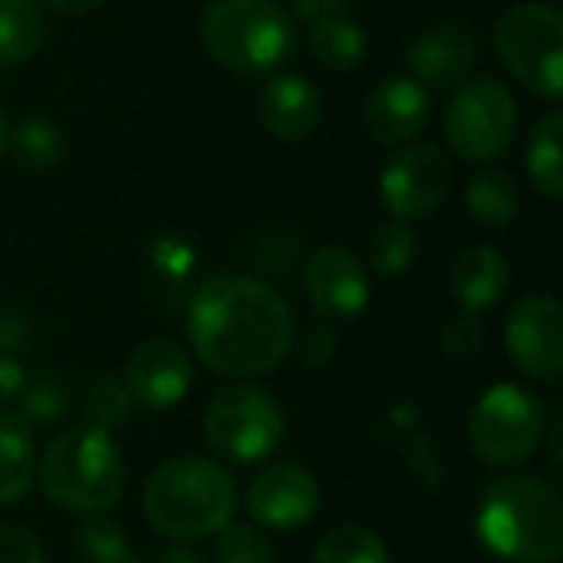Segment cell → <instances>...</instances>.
I'll list each match as a JSON object with an SVG mask.
<instances>
[{"mask_svg":"<svg viewBox=\"0 0 563 563\" xmlns=\"http://www.w3.org/2000/svg\"><path fill=\"white\" fill-rule=\"evenodd\" d=\"M185 330L195 356L231 379L277 369L297 343V323L284 297L247 274L208 277L188 303Z\"/></svg>","mask_w":563,"mask_h":563,"instance_id":"obj_1","label":"cell"},{"mask_svg":"<svg viewBox=\"0 0 563 563\" xmlns=\"http://www.w3.org/2000/svg\"><path fill=\"white\" fill-rule=\"evenodd\" d=\"M478 541L501 561L558 563L563 558V501L538 475L492 482L478 508Z\"/></svg>","mask_w":563,"mask_h":563,"instance_id":"obj_2","label":"cell"},{"mask_svg":"<svg viewBox=\"0 0 563 563\" xmlns=\"http://www.w3.org/2000/svg\"><path fill=\"white\" fill-rule=\"evenodd\" d=\"M142 508L162 538L201 541L231 525L238 488L224 465L201 455H185L152 472L142 492Z\"/></svg>","mask_w":563,"mask_h":563,"instance_id":"obj_3","label":"cell"},{"mask_svg":"<svg viewBox=\"0 0 563 563\" xmlns=\"http://www.w3.org/2000/svg\"><path fill=\"white\" fill-rule=\"evenodd\" d=\"M125 465L112 432L76 426L56 435L40 459V488L66 515H106L122 498Z\"/></svg>","mask_w":563,"mask_h":563,"instance_id":"obj_4","label":"cell"},{"mask_svg":"<svg viewBox=\"0 0 563 563\" xmlns=\"http://www.w3.org/2000/svg\"><path fill=\"white\" fill-rule=\"evenodd\" d=\"M205 49L234 73H274L294 46V16L277 0H218L201 20Z\"/></svg>","mask_w":563,"mask_h":563,"instance_id":"obj_5","label":"cell"},{"mask_svg":"<svg viewBox=\"0 0 563 563\" xmlns=\"http://www.w3.org/2000/svg\"><path fill=\"white\" fill-rule=\"evenodd\" d=\"M495 49L505 69L531 92L558 102L563 96V13L551 3H515L495 26Z\"/></svg>","mask_w":563,"mask_h":563,"instance_id":"obj_6","label":"cell"},{"mask_svg":"<svg viewBox=\"0 0 563 563\" xmlns=\"http://www.w3.org/2000/svg\"><path fill=\"white\" fill-rule=\"evenodd\" d=\"M284 412L261 386H228L205 412L208 449L231 465H261L284 442Z\"/></svg>","mask_w":563,"mask_h":563,"instance_id":"obj_7","label":"cell"},{"mask_svg":"<svg viewBox=\"0 0 563 563\" xmlns=\"http://www.w3.org/2000/svg\"><path fill=\"white\" fill-rule=\"evenodd\" d=\"M544 432H548L544 402L515 383L492 386L475 402L468 419L472 449L492 468H511L528 462L541 449Z\"/></svg>","mask_w":563,"mask_h":563,"instance_id":"obj_8","label":"cell"},{"mask_svg":"<svg viewBox=\"0 0 563 563\" xmlns=\"http://www.w3.org/2000/svg\"><path fill=\"white\" fill-rule=\"evenodd\" d=\"M518 129V102L498 79H465L445 109V139L468 162L501 158Z\"/></svg>","mask_w":563,"mask_h":563,"instance_id":"obj_9","label":"cell"},{"mask_svg":"<svg viewBox=\"0 0 563 563\" xmlns=\"http://www.w3.org/2000/svg\"><path fill=\"white\" fill-rule=\"evenodd\" d=\"M452 188V162L435 145H412L393 155L379 175V198L396 221H419L439 211Z\"/></svg>","mask_w":563,"mask_h":563,"instance_id":"obj_10","label":"cell"},{"mask_svg":"<svg viewBox=\"0 0 563 563\" xmlns=\"http://www.w3.org/2000/svg\"><path fill=\"white\" fill-rule=\"evenodd\" d=\"M505 350L531 379H558L563 373V310L554 297L531 294L515 303L505 323Z\"/></svg>","mask_w":563,"mask_h":563,"instance_id":"obj_11","label":"cell"},{"mask_svg":"<svg viewBox=\"0 0 563 563\" xmlns=\"http://www.w3.org/2000/svg\"><path fill=\"white\" fill-rule=\"evenodd\" d=\"M320 508V482L300 465H271L247 488V515L267 531H297Z\"/></svg>","mask_w":563,"mask_h":563,"instance_id":"obj_12","label":"cell"},{"mask_svg":"<svg viewBox=\"0 0 563 563\" xmlns=\"http://www.w3.org/2000/svg\"><path fill=\"white\" fill-rule=\"evenodd\" d=\"M303 287L323 320H353L369 303L366 264L350 247H320L303 267Z\"/></svg>","mask_w":563,"mask_h":563,"instance_id":"obj_13","label":"cell"},{"mask_svg":"<svg viewBox=\"0 0 563 563\" xmlns=\"http://www.w3.org/2000/svg\"><path fill=\"white\" fill-rule=\"evenodd\" d=\"M191 356L172 340H148L142 343L125 369V389L135 406L148 412L175 409L191 389Z\"/></svg>","mask_w":563,"mask_h":563,"instance_id":"obj_14","label":"cell"},{"mask_svg":"<svg viewBox=\"0 0 563 563\" xmlns=\"http://www.w3.org/2000/svg\"><path fill=\"white\" fill-rule=\"evenodd\" d=\"M406 56L412 79L426 89H455L478 63V36L468 23H442L416 36Z\"/></svg>","mask_w":563,"mask_h":563,"instance_id":"obj_15","label":"cell"},{"mask_svg":"<svg viewBox=\"0 0 563 563\" xmlns=\"http://www.w3.org/2000/svg\"><path fill=\"white\" fill-rule=\"evenodd\" d=\"M432 96L419 79L389 76L366 99V129L383 145H406L426 132Z\"/></svg>","mask_w":563,"mask_h":563,"instance_id":"obj_16","label":"cell"},{"mask_svg":"<svg viewBox=\"0 0 563 563\" xmlns=\"http://www.w3.org/2000/svg\"><path fill=\"white\" fill-rule=\"evenodd\" d=\"M323 115L320 89L303 73H280L261 89V119L284 142L307 139Z\"/></svg>","mask_w":563,"mask_h":563,"instance_id":"obj_17","label":"cell"},{"mask_svg":"<svg viewBox=\"0 0 563 563\" xmlns=\"http://www.w3.org/2000/svg\"><path fill=\"white\" fill-rule=\"evenodd\" d=\"M511 284V267L505 254L492 244H475L462 251L449 274V290L465 313H482L495 307Z\"/></svg>","mask_w":563,"mask_h":563,"instance_id":"obj_18","label":"cell"},{"mask_svg":"<svg viewBox=\"0 0 563 563\" xmlns=\"http://www.w3.org/2000/svg\"><path fill=\"white\" fill-rule=\"evenodd\" d=\"M36 478V452L30 426L20 412L0 409V505H16Z\"/></svg>","mask_w":563,"mask_h":563,"instance_id":"obj_19","label":"cell"},{"mask_svg":"<svg viewBox=\"0 0 563 563\" xmlns=\"http://www.w3.org/2000/svg\"><path fill=\"white\" fill-rule=\"evenodd\" d=\"M43 10L36 0H0V66H23L43 46Z\"/></svg>","mask_w":563,"mask_h":563,"instance_id":"obj_20","label":"cell"},{"mask_svg":"<svg viewBox=\"0 0 563 563\" xmlns=\"http://www.w3.org/2000/svg\"><path fill=\"white\" fill-rule=\"evenodd\" d=\"M465 208H468V214L478 224L505 228V224H511L518 218V208H521L518 181L508 172L485 168V172H478L468 181V188H465Z\"/></svg>","mask_w":563,"mask_h":563,"instance_id":"obj_21","label":"cell"},{"mask_svg":"<svg viewBox=\"0 0 563 563\" xmlns=\"http://www.w3.org/2000/svg\"><path fill=\"white\" fill-rule=\"evenodd\" d=\"M528 178L548 198L563 195V115L548 112L528 139Z\"/></svg>","mask_w":563,"mask_h":563,"instance_id":"obj_22","label":"cell"},{"mask_svg":"<svg viewBox=\"0 0 563 563\" xmlns=\"http://www.w3.org/2000/svg\"><path fill=\"white\" fill-rule=\"evenodd\" d=\"M313 59L327 69H353L366 56V30L346 13L313 23L310 30Z\"/></svg>","mask_w":563,"mask_h":563,"instance_id":"obj_23","label":"cell"},{"mask_svg":"<svg viewBox=\"0 0 563 563\" xmlns=\"http://www.w3.org/2000/svg\"><path fill=\"white\" fill-rule=\"evenodd\" d=\"M7 148L13 162L26 172H49L63 162L66 155V139L56 122L49 119H23L20 125L10 129Z\"/></svg>","mask_w":563,"mask_h":563,"instance_id":"obj_24","label":"cell"},{"mask_svg":"<svg viewBox=\"0 0 563 563\" xmlns=\"http://www.w3.org/2000/svg\"><path fill=\"white\" fill-rule=\"evenodd\" d=\"M313 563H389V551L376 531L346 525V528L330 531L317 544Z\"/></svg>","mask_w":563,"mask_h":563,"instance_id":"obj_25","label":"cell"},{"mask_svg":"<svg viewBox=\"0 0 563 563\" xmlns=\"http://www.w3.org/2000/svg\"><path fill=\"white\" fill-rule=\"evenodd\" d=\"M76 548L86 563H142L132 554L125 531L115 521H109L106 515L82 518V525L76 531Z\"/></svg>","mask_w":563,"mask_h":563,"instance_id":"obj_26","label":"cell"},{"mask_svg":"<svg viewBox=\"0 0 563 563\" xmlns=\"http://www.w3.org/2000/svg\"><path fill=\"white\" fill-rule=\"evenodd\" d=\"M416 234L406 221H389L369 238V264L379 277H399L416 264Z\"/></svg>","mask_w":563,"mask_h":563,"instance_id":"obj_27","label":"cell"},{"mask_svg":"<svg viewBox=\"0 0 563 563\" xmlns=\"http://www.w3.org/2000/svg\"><path fill=\"white\" fill-rule=\"evenodd\" d=\"M132 396L125 389V379L119 376H99L86 393V422L96 429H122L132 416Z\"/></svg>","mask_w":563,"mask_h":563,"instance_id":"obj_28","label":"cell"},{"mask_svg":"<svg viewBox=\"0 0 563 563\" xmlns=\"http://www.w3.org/2000/svg\"><path fill=\"white\" fill-rule=\"evenodd\" d=\"M214 561L218 563H274L271 538L254 525H224L214 534Z\"/></svg>","mask_w":563,"mask_h":563,"instance_id":"obj_29","label":"cell"},{"mask_svg":"<svg viewBox=\"0 0 563 563\" xmlns=\"http://www.w3.org/2000/svg\"><path fill=\"white\" fill-rule=\"evenodd\" d=\"M69 412V389L56 376H40L20 393V416L26 426H49Z\"/></svg>","mask_w":563,"mask_h":563,"instance_id":"obj_30","label":"cell"},{"mask_svg":"<svg viewBox=\"0 0 563 563\" xmlns=\"http://www.w3.org/2000/svg\"><path fill=\"white\" fill-rule=\"evenodd\" d=\"M482 343H485V327H482L478 313H465V310H462L459 317H452V320L445 323L442 346H445L449 360L465 363V360H472V356L482 350Z\"/></svg>","mask_w":563,"mask_h":563,"instance_id":"obj_31","label":"cell"},{"mask_svg":"<svg viewBox=\"0 0 563 563\" xmlns=\"http://www.w3.org/2000/svg\"><path fill=\"white\" fill-rule=\"evenodd\" d=\"M0 563H46L40 541L16 525L0 528Z\"/></svg>","mask_w":563,"mask_h":563,"instance_id":"obj_32","label":"cell"},{"mask_svg":"<svg viewBox=\"0 0 563 563\" xmlns=\"http://www.w3.org/2000/svg\"><path fill=\"white\" fill-rule=\"evenodd\" d=\"M294 346H300V360L307 366H323L336 356V333L330 323H313L300 333V343Z\"/></svg>","mask_w":563,"mask_h":563,"instance_id":"obj_33","label":"cell"},{"mask_svg":"<svg viewBox=\"0 0 563 563\" xmlns=\"http://www.w3.org/2000/svg\"><path fill=\"white\" fill-rule=\"evenodd\" d=\"M26 369L16 356L0 353V406H10L13 399H20V393L26 389Z\"/></svg>","mask_w":563,"mask_h":563,"instance_id":"obj_34","label":"cell"},{"mask_svg":"<svg viewBox=\"0 0 563 563\" xmlns=\"http://www.w3.org/2000/svg\"><path fill=\"white\" fill-rule=\"evenodd\" d=\"M356 0H294V10L303 23H320V20H330V16H346V10L353 7Z\"/></svg>","mask_w":563,"mask_h":563,"instance_id":"obj_35","label":"cell"},{"mask_svg":"<svg viewBox=\"0 0 563 563\" xmlns=\"http://www.w3.org/2000/svg\"><path fill=\"white\" fill-rule=\"evenodd\" d=\"M26 340V323L16 313H0V353H16Z\"/></svg>","mask_w":563,"mask_h":563,"instance_id":"obj_36","label":"cell"},{"mask_svg":"<svg viewBox=\"0 0 563 563\" xmlns=\"http://www.w3.org/2000/svg\"><path fill=\"white\" fill-rule=\"evenodd\" d=\"M158 563H208L201 558V551H195V548H188V544H172L165 554H162V561Z\"/></svg>","mask_w":563,"mask_h":563,"instance_id":"obj_37","label":"cell"},{"mask_svg":"<svg viewBox=\"0 0 563 563\" xmlns=\"http://www.w3.org/2000/svg\"><path fill=\"white\" fill-rule=\"evenodd\" d=\"M46 7L59 10V13H86V10H96L102 7L106 0H43Z\"/></svg>","mask_w":563,"mask_h":563,"instance_id":"obj_38","label":"cell"},{"mask_svg":"<svg viewBox=\"0 0 563 563\" xmlns=\"http://www.w3.org/2000/svg\"><path fill=\"white\" fill-rule=\"evenodd\" d=\"M7 135H10V122H7V115L0 112V158H3V152H7Z\"/></svg>","mask_w":563,"mask_h":563,"instance_id":"obj_39","label":"cell"}]
</instances>
